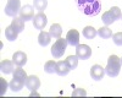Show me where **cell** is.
I'll list each match as a JSON object with an SVG mask.
<instances>
[{
	"label": "cell",
	"instance_id": "1",
	"mask_svg": "<svg viewBox=\"0 0 122 98\" xmlns=\"http://www.w3.org/2000/svg\"><path fill=\"white\" fill-rule=\"evenodd\" d=\"M76 4L87 16H97L101 10L100 0H76Z\"/></svg>",
	"mask_w": 122,
	"mask_h": 98
},
{
	"label": "cell",
	"instance_id": "2",
	"mask_svg": "<svg viewBox=\"0 0 122 98\" xmlns=\"http://www.w3.org/2000/svg\"><path fill=\"white\" fill-rule=\"evenodd\" d=\"M121 59L117 55H110L107 59V65L105 67V74L110 77H116L118 76L121 71Z\"/></svg>",
	"mask_w": 122,
	"mask_h": 98
},
{
	"label": "cell",
	"instance_id": "3",
	"mask_svg": "<svg viewBox=\"0 0 122 98\" xmlns=\"http://www.w3.org/2000/svg\"><path fill=\"white\" fill-rule=\"evenodd\" d=\"M67 41H66V38H59L56 39V42L54 43V45L51 47V54L55 59H60L61 56L64 55L65 50H66V47H67Z\"/></svg>",
	"mask_w": 122,
	"mask_h": 98
},
{
	"label": "cell",
	"instance_id": "4",
	"mask_svg": "<svg viewBox=\"0 0 122 98\" xmlns=\"http://www.w3.org/2000/svg\"><path fill=\"white\" fill-rule=\"evenodd\" d=\"M21 10V1L20 0H7L5 5V14L10 17H16Z\"/></svg>",
	"mask_w": 122,
	"mask_h": 98
},
{
	"label": "cell",
	"instance_id": "5",
	"mask_svg": "<svg viewBox=\"0 0 122 98\" xmlns=\"http://www.w3.org/2000/svg\"><path fill=\"white\" fill-rule=\"evenodd\" d=\"M76 55L81 60H87L92 55V49L87 44H78L76 47Z\"/></svg>",
	"mask_w": 122,
	"mask_h": 98
},
{
	"label": "cell",
	"instance_id": "6",
	"mask_svg": "<svg viewBox=\"0 0 122 98\" xmlns=\"http://www.w3.org/2000/svg\"><path fill=\"white\" fill-rule=\"evenodd\" d=\"M46 23H48V18H46L45 14H43V12H39L33 17V26L36 29L43 31L44 27L46 26Z\"/></svg>",
	"mask_w": 122,
	"mask_h": 98
},
{
	"label": "cell",
	"instance_id": "7",
	"mask_svg": "<svg viewBox=\"0 0 122 98\" xmlns=\"http://www.w3.org/2000/svg\"><path fill=\"white\" fill-rule=\"evenodd\" d=\"M20 17H21L23 21H29V20H33L34 17V9L30 5H25L20 10Z\"/></svg>",
	"mask_w": 122,
	"mask_h": 98
},
{
	"label": "cell",
	"instance_id": "8",
	"mask_svg": "<svg viewBox=\"0 0 122 98\" xmlns=\"http://www.w3.org/2000/svg\"><path fill=\"white\" fill-rule=\"evenodd\" d=\"M66 41L70 45L77 47L79 44V32L77 29H70L66 34Z\"/></svg>",
	"mask_w": 122,
	"mask_h": 98
},
{
	"label": "cell",
	"instance_id": "9",
	"mask_svg": "<svg viewBox=\"0 0 122 98\" xmlns=\"http://www.w3.org/2000/svg\"><path fill=\"white\" fill-rule=\"evenodd\" d=\"M104 74H105V69L100 65H93L90 67V76L93 80L95 81H100L101 78L104 77Z\"/></svg>",
	"mask_w": 122,
	"mask_h": 98
},
{
	"label": "cell",
	"instance_id": "10",
	"mask_svg": "<svg viewBox=\"0 0 122 98\" xmlns=\"http://www.w3.org/2000/svg\"><path fill=\"white\" fill-rule=\"evenodd\" d=\"M12 61L16 66H20V67H22L23 65H26L27 63V54L23 53V52H16L14 55H12Z\"/></svg>",
	"mask_w": 122,
	"mask_h": 98
},
{
	"label": "cell",
	"instance_id": "11",
	"mask_svg": "<svg viewBox=\"0 0 122 98\" xmlns=\"http://www.w3.org/2000/svg\"><path fill=\"white\" fill-rule=\"evenodd\" d=\"M26 87L28 88V90H30V91H37L38 88L40 87V80L34 75L28 76L27 80H26Z\"/></svg>",
	"mask_w": 122,
	"mask_h": 98
},
{
	"label": "cell",
	"instance_id": "12",
	"mask_svg": "<svg viewBox=\"0 0 122 98\" xmlns=\"http://www.w3.org/2000/svg\"><path fill=\"white\" fill-rule=\"evenodd\" d=\"M70 71H71V69L68 67L66 60H60V61L56 63V71H55V74H57L59 76H66Z\"/></svg>",
	"mask_w": 122,
	"mask_h": 98
},
{
	"label": "cell",
	"instance_id": "13",
	"mask_svg": "<svg viewBox=\"0 0 122 98\" xmlns=\"http://www.w3.org/2000/svg\"><path fill=\"white\" fill-rule=\"evenodd\" d=\"M14 61H10V60H3L1 64H0V70H1V72L9 75V74H11L14 72L15 70V67H14Z\"/></svg>",
	"mask_w": 122,
	"mask_h": 98
},
{
	"label": "cell",
	"instance_id": "14",
	"mask_svg": "<svg viewBox=\"0 0 122 98\" xmlns=\"http://www.w3.org/2000/svg\"><path fill=\"white\" fill-rule=\"evenodd\" d=\"M9 86H10V88H11L14 92H17V91H21L23 88V86H26V82L22 81V80H20V78L14 77L11 80V82L9 83Z\"/></svg>",
	"mask_w": 122,
	"mask_h": 98
},
{
	"label": "cell",
	"instance_id": "15",
	"mask_svg": "<svg viewBox=\"0 0 122 98\" xmlns=\"http://www.w3.org/2000/svg\"><path fill=\"white\" fill-rule=\"evenodd\" d=\"M50 39H51V36H50L49 32L45 31H40L39 36H38V43L42 47H46L50 43Z\"/></svg>",
	"mask_w": 122,
	"mask_h": 98
},
{
	"label": "cell",
	"instance_id": "16",
	"mask_svg": "<svg viewBox=\"0 0 122 98\" xmlns=\"http://www.w3.org/2000/svg\"><path fill=\"white\" fill-rule=\"evenodd\" d=\"M49 33L51 36V38L59 39L61 37V34H62V28H61V26L59 23H53L49 29Z\"/></svg>",
	"mask_w": 122,
	"mask_h": 98
},
{
	"label": "cell",
	"instance_id": "17",
	"mask_svg": "<svg viewBox=\"0 0 122 98\" xmlns=\"http://www.w3.org/2000/svg\"><path fill=\"white\" fill-rule=\"evenodd\" d=\"M17 34H18V32L16 31V29L11 25L5 28V37H6L7 41H10V42L16 41V39H17Z\"/></svg>",
	"mask_w": 122,
	"mask_h": 98
},
{
	"label": "cell",
	"instance_id": "18",
	"mask_svg": "<svg viewBox=\"0 0 122 98\" xmlns=\"http://www.w3.org/2000/svg\"><path fill=\"white\" fill-rule=\"evenodd\" d=\"M11 26L20 33V32H22L23 29H25V21H23L21 17H17V16H16V17H12Z\"/></svg>",
	"mask_w": 122,
	"mask_h": 98
},
{
	"label": "cell",
	"instance_id": "19",
	"mask_svg": "<svg viewBox=\"0 0 122 98\" xmlns=\"http://www.w3.org/2000/svg\"><path fill=\"white\" fill-rule=\"evenodd\" d=\"M83 37L87 38V39H94V37L98 34V31L94 28V27H92V26H87L83 28V32H82Z\"/></svg>",
	"mask_w": 122,
	"mask_h": 98
},
{
	"label": "cell",
	"instance_id": "20",
	"mask_svg": "<svg viewBox=\"0 0 122 98\" xmlns=\"http://www.w3.org/2000/svg\"><path fill=\"white\" fill-rule=\"evenodd\" d=\"M101 20H103V22H104L106 26L112 25V23L116 21V18H115V16H114V14H112V11H111V10L104 12V14H103V18H101Z\"/></svg>",
	"mask_w": 122,
	"mask_h": 98
},
{
	"label": "cell",
	"instance_id": "21",
	"mask_svg": "<svg viewBox=\"0 0 122 98\" xmlns=\"http://www.w3.org/2000/svg\"><path fill=\"white\" fill-rule=\"evenodd\" d=\"M78 60L79 59H78L77 55H70V56L66 58V63H67V65H68V67L71 69V70H75V69L77 67Z\"/></svg>",
	"mask_w": 122,
	"mask_h": 98
},
{
	"label": "cell",
	"instance_id": "22",
	"mask_svg": "<svg viewBox=\"0 0 122 98\" xmlns=\"http://www.w3.org/2000/svg\"><path fill=\"white\" fill-rule=\"evenodd\" d=\"M98 34L100 36V38L103 39H107V38H111L112 37V32L109 27H100L98 29Z\"/></svg>",
	"mask_w": 122,
	"mask_h": 98
},
{
	"label": "cell",
	"instance_id": "23",
	"mask_svg": "<svg viewBox=\"0 0 122 98\" xmlns=\"http://www.w3.org/2000/svg\"><path fill=\"white\" fill-rule=\"evenodd\" d=\"M14 77H16V78H20V80H22V81H25L26 82V80H27V74H26V71L23 70V69H21L20 66H17V69H15V71H14Z\"/></svg>",
	"mask_w": 122,
	"mask_h": 98
},
{
	"label": "cell",
	"instance_id": "24",
	"mask_svg": "<svg viewBox=\"0 0 122 98\" xmlns=\"http://www.w3.org/2000/svg\"><path fill=\"white\" fill-rule=\"evenodd\" d=\"M48 6V0H34V9L39 12H43Z\"/></svg>",
	"mask_w": 122,
	"mask_h": 98
},
{
	"label": "cell",
	"instance_id": "25",
	"mask_svg": "<svg viewBox=\"0 0 122 98\" xmlns=\"http://www.w3.org/2000/svg\"><path fill=\"white\" fill-rule=\"evenodd\" d=\"M44 71L48 74H54L56 71V63L54 60H49L44 65Z\"/></svg>",
	"mask_w": 122,
	"mask_h": 98
},
{
	"label": "cell",
	"instance_id": "26",
	"mask_svg": "<svg viewBox=\"0 0 122 98\" xmlns=\"http://www.w3.org/2000/svg\"><path fill=\"white\" fill-rule=\"evenodd\" d=\"M112 39L116 45H122V32H117L112 34Z\"/></svg>",
	"mask_w": 122,
	"mask_h": 98
},
{
	"label": "cell",
	"instance_id": "27",
	"mask_svg": "<svg viewBox=\"0 0 122 98\" xmlns=\"http://www.w3.org/2000/svg\"><path fill=\"white\" fill-rule=\"evenodd\" d=\"M110 10L112 11V14H114L115 18H116V21H117V20H120V18L122 17V14H121V10H120V7H117V6H112Z\"/></svg>",
	"mask_w": 122,
	"mask_h": 98
},
{
	"label": "cell",
	"instance_id": "28",
	"mask_svg": "<svg viewBox=\"0 0 122 98\" xmlns=\"http://www.w3.org/2000/svg\"><path fill=\"white\" fill-rule=\"evenodd\" d=\"M0 83H1V90H0V94L4 96L5 92H6V90H7V82H6L5 78H0Z\"/></svg>",
	"mask_w": 122,
	"mask_h": 98
},
{
	"label": "cell",
	"instance_id": "29",
	"mask_svg": "<svg viewBox=\"0 0 122 98\" xmlns=\"http://www.w3.org/2000/svg\"><path fill=\"white\" fill-rule=\"evenodd\" d=\"M72 96L73 97H77V96H87V92L86 90H83V88H76V90L72 92Z\"/></svg>",
	"mask_w": 122,
	"mask_h": 98
},
{
	"label": "cell",
	"instance_id": "30",
	"mask_svg": "<svg viewBox=\"0 0 122 98\" xmlns=\"http://www.w3.org/2000/svg\"><path fill=\"white\" fill-rule=\"evenodd\" d=\"M34 96H39V93L36 92V91H32V93H30V97H34Z\"/></svg>",
	"mask_w": 122,
	"mask_h": 98
},
{
	"label": "cell",
	"instance_id": "31",
	"mask_svg": "<svg viewBox=\"0 0 122 98\" xmlns=\"http://www.w3.org/2000/svg\"><path fill=\"white\" fill-rule=\"evenodd\" d=\"M121 64H122V58H121Z\"/></svg>",
	"mask_w": 122,
	"mask_h": 98
}]
</instances>
